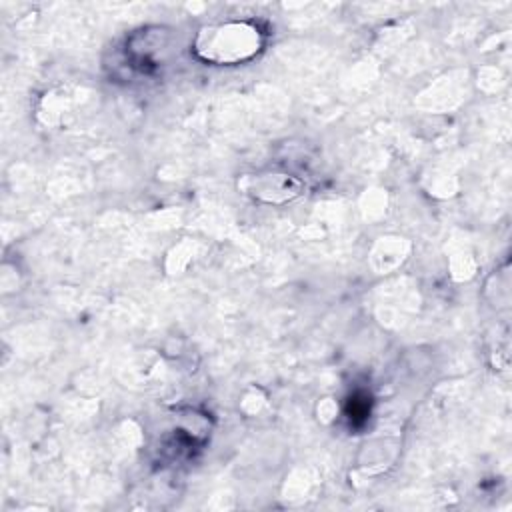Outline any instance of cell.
Returning <instances> with one entry per match:
<instances>
[{
    "label": "cell",
    "instance_id": "1",
    "mask_svg": "<svg viewBox=\"0 0 512 512\" xmlns=\"http://www.w3.org/2000/svg\"><path fill=\"white\" fill-rule=\"evenodd\" d=\"M198 42V52L214 62H238L250 58L260 46L258 28L248 24H228L206 30Z\"/></svg>",
    "mask_w": 512,
    "mask_h": 512
}]
</instances>
